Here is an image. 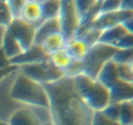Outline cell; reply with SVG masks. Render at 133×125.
Instances as JSON below:
<instances>
[{
    "instance_id": "2e32d148",
    "label": "cell",
    "mask_w": 133,
    "mask_h": 125,
    "mask_svg": "<svg viewBox=\"0 0 133 125\" xmlns=\"http://www.w3.org/2000/svg\"><path fill=\"white\" fill-rule=\"evenodd\" d=\"M66 40L61 31H55L45 36L41 41L40 46L48 55L64 48Z\"/></svg>"
},
{
    "instance_id": "ab89813d",
    "label": "cell",
    "mask_w": 133,
    "mask_h": 125,
    "mask_svg": "<svg viewBox=\"0 0 133 125\" xmlns=\"http://www.w3.org/2000/svg\"><path fill=\"white\" fill-rule=\"evenodd\" d=\"M130 102H131V104H132V105L133 106V98H132V99H131V100H130Z\"/></svg>"
},
{
    "instance_id": "60d3db41",
    "label": "cell",
    "mask_w": 133,
    "mask_h": 125,
    "mask_svg": "<svg viewBox=\"0 0 133 125\" xmlns=\"http://www.w3.org/2000/svg\"><path fill=\"white\" fill-rule=\"evenodd\" d=\"M0 25H2V26H4V25L3 24V23L1 22V21H0Z\"/></svg>"
},
{
    "instance_id": "ba28073f",
    "label": "cell",
    "mask_w": 133,
    "mask_h": 125,
    "mask_svg": "<svg viewBox=\"0 0 133 125\" xmlns=\"http://www.w3.org/2000/svg\"><path fill=\"white\" fill-rule=\"evenodd\" d=\"M36 29L21 19L13 20L6 27V32L18 43L25 52L34 44Z\"/></svg>"
},
{
    "instance_id": "44dd1931",
    "label": "cell",
    "mask_w": 133,
    "mask_h": 125,
    "mask_svg": "<svg viewBox=\"0 0 133 125\" xmlns=\"http://www.w3.org/2000/svg\"><path fill=\"white\" fill-rule=\"evenodd\" d=\"M44 5L43 22L58 18L60 9V1H42Z\"/></svg>"
},
{
    "instance_id": "ffe728a7",
    "label": "cell",
    "mask_w": 133,
    "mask_h": 125,
    "mask_svg": "<svg viewBox=\"0 0 133 125\" xmlns=\"http://www.w3.org/2000/svg\"><path fill=\"white\" fill-rule=\"evenodd\" d=\"M118 122L120 125L133 124V106L130 100L120 103Z\"/></svg>"
},
{
    "instance_id": "52a82bcc",
    "label": "cell",
    "mask_w": 133,
    "mask_h": 125,
    "mask_svg": "<svg viewBox=\"0 0 133 125\" xmlns=\"http://www.w3.org/2000/svg\"><path fill=\"white\" fill-rule=\"evenodd\" d=\"M57 19L61 32L66 42L74 39L80 23V18L75 8L74 1H60L59 12Z\"/></svg>"
},
{
    "instance_id": "f35d334b",
    "label": "cell",
    "mask_w": 133,
    "mask_h": 125,
    "mask_svg": "<svg viewBox=\"0 0 133 125\" xmlns=\"http://www.w3.org/2000/svg\"><path fill=\"white\" fill-rule=\"evenodd\" d=\"M0 125H9V124H8L7 122H3V121H0Z\"/></svg>"
},
{
    "instance_id": "7402d4cb",
    "label": "cell",
    "mask_w": 133,
    "mask_h": 125,
    "mask_svg": "<svg viewBox=\"0 0 133 125\" xmlns=\"http://www.w3.org/2000/svg\"><path fill=\"white\" fill-rule=\"evenodd\" d=\"M111 60L118 65H127L133 60V48L118 49Z\"/></svg>"
},
{
    "instance_id": "f1b7e54d",
    "label": "cell",
    "mask_w": 133,
    "mask_h": 125,
    "mask_svg": "<svg viewBox=\"0 0 133 125\" xmlns=\"http://www.w3.org/2000/svg\"><path fill=\"white\" fill-rule=\"evenodd\" d=\"M0 21L6 27L12 21L6 1H0Z\"/></svg>"
},
{
    "instance_id": "8992f818",
    "label": "cell",
    "mask_w": 133,
    "mask_h": 125,
    "mask_svg": "<svg viewBox=\"0 0 133 125\" xmlns=\"http://www.w3.org/2000/svg\"><path fill=\"white\" fill-rule=\"evenodd\" d=\"M19 72L18 67L0 79V121L3 122H7L16 111L25 106L14 101L10 96L12 86Z\"/></svg>"
},
{
    "instance_id": "cb8c5ba5",
    "label": "cell",
    "mask_w": 133,
    "mask_h": 125,
    "mask_svg": "<svg viewBox=\"0 0 133 125\" xmlns=\"http://www.w3.org/2000/svg\"><path fill=\"white\" fill-rule=\"evenodd\" d=\"M96 3H97V1H93V0L92 1H87V0L74 1L75 8H76L80 20L94 7Z\"/></svg>"
},
{
    "instance_id": "d590c367",
    "label": "cell",
    "mask_w": 133,
    "mask_h": 125,
    "mask_svg": "<svg viewBox=\"0 0 133 125\" xmlns=\"http://www.w3.org/2000/svg\"><path fill=\"white\" fill-rule=\"evenodd\" d=\"M17 68H18V66H10L9 68H8L5 69V70H1V71H0V79H2V78H3L5 75H6L7 74H9V72H12V70L16 69Z\"/></svg>"
},
{
    "instance_id": "4dcf8cb0",
    "label": "cell",
    "mask_w": 133,
    "mask_h": 125,
    "mask_svg": "<svg viewBox=\"0 0 133 125\" xmlns=\"http://www.w3.org/2000/svg\"><path fill=\"white\" fill-rule=\"evenodd\" d=\"M91 125H120V124L105 117L101 111H95Z\"/></svg>"
},
{
    "instance_id": "d6986e66",
    "label": "cell",
    "mask_w": 133,
    "mask_h": 125,
    "mask_svg": "<svg viewBox=\"0 0 133 125\" xmlns=\"http://www.w3.org/2000/svg\"><path fill=\"white\" fill-rule=\"evenodd\" d=\"M49 59L56 68L62 71L63 73L73 61V59L65 48L51 54L49 57Z\"/></svg>"
},
{
    "instance_id": "9a60e30c",
    "label": "cell",
    "mask_w": 133,
    "mask_h": 125,
    "mask_svg": "<svg viewBox=\"0 0 133 125\" xmlns=\"http://www.w3.org/2000/svg\"><path fill=\"white\" fill-rule=\"evenodd\" d=\"M64 48L73 60L83 61L88 54L90 47L82 38H74L66 43Z\"/></svg>"
},
{
    "instance_id": "e0dca14e",
    "label": "cell",
    "mask_w": 133,
    "mask_h": 125,
    "mask_svg": "<svg viewBox=\"0 0 133 125\" xmlns=\"http://www.w3.org/2000/svg\"><path fill=\"white\" fill-rule=\"evenodd\" d=\"M55 31H61L57 18L49 20L42 22L36 29L34 44L40 46V42L45 36Z\"/></svg>"
},
{
    "instance_id": "484cf974",
    "label": "cell",
    "mask_w": 133,
    "mask_h": 125,
    "mask_svg": "<svg viewBox=\"0 0 133 125\" xmlns=\"http://www.w3.org/2000/svg\"><path fill=\"white\" fill-rule=\"evenodd\" d=\"M6 3L9 7L12 20L19 19L24 1L10 0V1H6Z\"/></svg>"
},
{
    "instance_id": "f546056e",
    "label": "cell",
    "mask_w": 133,
    "mask_h": 125,
    "mask_svg": "<svg viewBox=\"0 0 133 125\" xmlns=\"http://www.w3.org/2000/svg\"><path fill=\"white\" fill-rule=\"evenodd\" d=\"M101 33L102 31H98V30L90 29L81 38L84 39L91 48L98 42Z\"/></svg>"
},
{
    "instance_id": "30bf717a",
    "label": "cell",
    "mask_w": 133,
    "mask_h": 125,
    "mask_svg": "<svg viewBox=\"0 0 133 125\" xmlns=\"http://www.w3.org/2000/svg\"><path fill=\"white\" fill-rule=\"evenodd\" d=\"M19 19L33 26L35 29L37 28L42 23L44 19L43 1L39 0L24 1Z\"/></svg>"
},
{
    "instance_id": "6da1fadb",
    "label": "cell",
    "mask_w": 133,
    "mask_h": 125,
    "mask_svg": "<svg viewBox=\"0 0 133 125\" xmlns=\"http://www.w3.org/2000/svg\"><path fill=\"white\" fill-rule=\"evenodd\" d=\"M43 86L48 94L51 121L53 124H92L95 111L80 96L73 77L64 76Z\"/></svg>"
},
{
    "instance_id": "603a6c76",
    "label": "cell",
    "mask_w": 133,
    "mask_h": 125,
    "mask_svg": "<svg viewBox=\"0 0 133 125\" xmlns=\"http://www.w3.org/2000/svg\"><path fill=\"white\" fill-rule=\"evenodd\" d=\"M120 103H110L106 108L101 111L105 117L112 121H119Z\"/></svg>"
},
{
    "instance_id": "4fadbf2b",
    "label": "cell",
    "mask_w": 133,
    "mask_h": 125,
    "mask_svg": "<svg viewBox=\"0 0 133 125\" xmlns=\"http://www.w3.org/2000/svg\"><path fill=\"white\" fill-rule=\"evenodd\" d=\"M110 103H121L133 98V86L128 82L118 79L109 89Z\"/></svg>"
},
{
    "instance_id": "9c48e42d",
    "label": "cell",
    "mask_w": 133,
    "mask_h": 125,
    "mask_svg": "<svg viewBox=\"0 0 133 125\" xmlns=\"http://www.w3.org/2000/svg\"><path fill=\"white\" fill-rule=\"evenodd\" d=\"M133 17V12L128 10H119L99 14L91 29L103 31L105 29L121 25Z\"/></svg>"
},
{
    "instance_id": "8fae6325",
    "label": "cell",
    "mask_w": 133,
    "mask_h": 125,
    "mask_svg": "<svg viewBox=\"0 0 133 125\" xmlns=\"http://www.w3.org/2000/svg\"><path fill=\"white\" fill-rule=\"evenodd\" d=\"M40 107L23 106L16 111L8 121L9 125H41L38 116Z\"/></svg>"
},
{
    "instance_id": "836d02e7",
    "label": "cell",
    "mask_w": 133,
    "mask_h": 125,
    "mask_svg": "<svg viewBox=\"0 0 133 125\" xmlns=\"http://www.w3.org/2000/svg\"><path fill=\"white\" fill-rule=\"evenodd\" d=\"M120 9L131 10V11L133 12V0L122 1Z\"/></svg>"
},
{
    "instance_id": "5bb4252c",
    "label": "cell",
    "mask_w": 133,
    "mask_h": 125,
    "mask_svg": "<svg viewBox=\"0 0 133 125\" xmlns=\"http://www.w3.org/2000/svg\"><path fill=\"white\" fill-rule=\"evenodd\" d=\"M96 79L109 89L119 79L116 64L112 60L107 62L97 74Z\"/></svg>"
},
{
    "instance_id": "ac0fdd59",
    "label": "cell",
    "mask_w": 133,
    "mask_h": 125,
    "mask_svg": "<svg viewBox=\"0 0 133 125\" xmlns=\"http://www.w3.org/2000/svg\"><path fill=\"white\" fill-rule=\"evenodd\" d=\"M127 33L122 24L110 27L102 31L97 43L110 46Z\"/></svg>"
},
{
    "instance_id": "3957f363",
    "label": "cell",
    "mask_w": 133,
    "mask_h": 125,
    "mask_svg": "<svg viewBox=\"0 0 133 125\" xmlns=\"http://www.w3.org/2000/svg\"><path fill=\"white\" fill-rule=\"evenodd\" d=\"M78 92L94 111H101L110 104V93L98 80L83 74L73 77Z\"/></svg>"
},
{
    "instance_id": "7bdbcfd3",
    "label": "cell",
    "mask_w": 133,
    "mask_h": 125,
    "mask_svg": "<svg viewBox=\"0 0 133 125\" xmlns=\"http://www.w3.org/2000/svg\"><path fill=\"white\" fill-rule=\"evenodd\" d=\"M132 125H133V124H132Z\"/></svg>"
},
{
    "instance_id": "1f68e13d",
    "label": "cell",
    "mask_w": 133,
    "mask_h": 125,
    "mask_svg": "<svg viewBox=\"0 0 133 125\" xmlns=\"http://www.w3.org/2000/svg\"><path fill=\"white\" fill-rule=\"evenodd\" d=\"M118 72L119 79L123 82H128L131 83L133 82V77L131 76L127 69L126 65H118Z\"/></svg>"
},
{
    "instance_id": "83f0119b",
    "label": "cell",
    "mask_w": 133,
    "mask_h": 125,
    "mask_svg": "<svg viewBox=\"0 0 133 125\" xmlns=\"http://www.w3.org/2000/svg\"><path fill=\"white\" fill-rule=\"evenodd\" d=\"M83 67L82 61L73 60L70 66L64 71V76L74 77L79 74H83Z\"/></svg>"
},
{
    "instance_id": "5b68a950",
    "label": "cell",
    "mask_w": 133,
    "mask_h": 125,
    "mask_svg": "<svg viewBox=\"0 0 133 125\" xmlns=\"http://www.w3.org/2000/svg\"><path fill=\"white\" fill-rule=\"evenodd\" d=\"M21 72L42 85L51 83L64 76V73L56 68L49 58L31 65L19 66Z\"/></svg>"
},
{
    "instance_id": "e575fe53",
    "label": "cell",
    "mask_w": 133,
    "mask_h": 125,
    "mask_svg": "<svg viewBox=\"0 0 133 125\" xmlns=\"http://www.w3.org/2000/svg\"><path fill=\"white\" fill-rule=\"evenodd\" d=\"M122 25L125 28L127 32L133 34V17L126 20L124 23H122Z\"/></svg>"
},
{
    "instance_id": "8d00e7d4",
    "label": "cell",
    "mask_w": 133,
    "mask_h": 125,
    "mask_svg": "<svg viewBox=\"0 0 133 125\" xmlns=\"http://www.w3.org/2000/svg\"><path fill=\"white\" fill-rule=\"evenodd\" d=\"M126 65H127V67L129 72L130 74H131V76L133 77V60L130 63H129Z\"/></svg>"
},
{
    "instance_id": "74e56055",
    "label": "cell",
    "mask_w": 133,
    "mask_h": 125,
    "mask_svg": "<svg viewBox=\"0 0 133 125\" xmlns=\"http://www.w3.org/2000/svg\"><path fill=\"white\" fill-rule=\"evenodd\" d=\"M41 125H54V124L52 123L51 121H49V122H45V123L42 124Z\"/></svg>"
},
{
    "instance_id": "7a4b0ae2",
    "label": "cell",
    "mask_w": 133,
    "mask_h": 125,
    "mask_svg": "<svg viewBox=\"0 0 133 125\" xmlns=\"http://www.w3.org/2000/svg\"><path fill=\"white\" fill-rule=\"evenodd\" d=\"M10 96L25 106L49 108L48 94L43 85L30 79L20 70L12 86Z\"/></svg>"
},
{
    "instance_id": "b9f144b4",
    "label": "cell",
    "mask_w": 133,
    "mask_h": 125,
    "mask_svg": "<svg viewBox=\"0 0 133 125\" xmlns=\"http://www.w3.org/2000/svg\"><path fill=\"white\" fill-rule=\"evenodd\" d=\"M131 84H132V85L133 86V82H132V83H131Z\"/></svg>"
},
{
    "instance_id": "d4e9b609",
    "label": "cell",
    "mask_w": 133,
    "mask_h": 125,
    "mask_svg": "<svg viewBox=\"0 0 133 125\" xmlns=\"http://www.w3.org/2000/svg\"><path fill=\"white\" fill-rule=\"evenodd\" d=\"M110 46L118 49L133 48V34L127 33Z\"/></svg>"
},
{
    "instance_id": "d6a6232c",
    "label": "cell",
    "mask_w": 133,
    "mask_h": 125,
    "mask_svg": "<svg viewBox=\"0 0 133 125\" xmlns=\"http://www.w3.org/2000/svg\"><path fill=\"white\" fill-rule=\"evenodd\" d=\"M11 66L9 59L6 57L2 46L0 47V71L5 70Z\"/></svg>"
},
{
    "instance_id": "7c38bea8",
    "label": "cell",
    "mask_w": 133,
    "mask_h": 125,
    "mask_svg": "<svg viewBox=\"0 0 133 125\" xmlns=\"http://www.w3.org/2000/svg\"><path fill=\"white\" fill-rule=\"evenodd\" d=\"M49 57L40 46L33 44L28 50L11 59L9 61L11 66L19 67L23 65H31L44 61L48 59Z\"/></svg>"
},
{
    "instance_id": "4316f807",
    "label": "cell",
    "mask_w": 133,
    "mask_h": 125,
    "mask_svg": "<svg viewBox=\"0 0 133 125\" xmlns=\"http://www.w3.org/2000/svg\"><path fill=\"white\" fill-rule=\"evenodd\" d=\"M121 3H122V1H118V0L102 1L101 6H100L99 15L119 10L121 7Z\"/></svg>"
},
{
    "instance_id": "277c9868",
    "label": "cell",
    "mask_w": 133,
    "mask_h": 125,
    "mask_svg": "<svg viewBox=\"0 0 133 125\" xmlns=\"http://www.w3.org/2000/svg\"><path fill=\"white\" fill-rule=\"evenodd\" d=\"M117 50L118 49L107 44L97 43L94 45L90 48L87 55L82 61L83 74L96 79L104 65L111 60Z\"/></svg>"
}]
</instances>
